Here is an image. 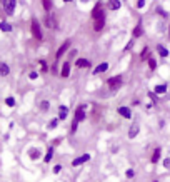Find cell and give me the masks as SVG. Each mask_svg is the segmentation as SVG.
<instances>
[{"label":"cell","mask_w":170,"mask_h":182,"mask_svg":"<svg viewBox=\"0 0 170 182\" xmlns=\"http://www.w3.org/2000/svg\"><path fill=\"white\" fill-rule=\"evenodd\" d=\"M92 64H90V60H87V59H77L75 60V67L77 69H88Z\"/></svg>","instance_id":"cell-14"},{"label":"cell","mask_w":170,"mask_h":182,"mask_svg":"<svg viewBox=\"0 0 170 182\" xmlns=\"http://www.w3.org/2000/svg\"><path fill=\"white\" fill-rule=\"evenodd\" d=\"M67 117H69V107L67 105H58V119L65 120Z\"/></svg>","instance_id":"cell-15"},{"label":"cell","mask_w":170,"mask_h":182,"mask_svg":"<svg viewBox=\"0 0 170 182\" xmlns=\"http://www.w3.org/2000/svg\"><path fill=\"white\" fill-rule=\"evenodd\" d=\"M0 30L2 32H12V25L7 22H0Z\"/></svg>","instance_id":"cell-24"},{"label":"cell","mask_w":170,"mask_h":182,"mask_svg":"<svg viewBox=\"0 0 170 182\" xmlns=\"http://www.w3.org/2000/svg\"><path fill=\"white\" fill-rule=\"evenodd\" d=\"M154 92H155V94H157V95H164V94H167V85H165V84L155 85Z\"/></svg>","instance_id":"cell-18"},{"label":"cell","mask_w":170,"mask_h":182,"mask_svg":"<svg viewBox=\"0 0 170 182\" xmlns=\"http://www.w3.org/2000/svg\"><path fill=\"white\" fill-rule=\"evenodd\" d=\"M132 34H133V37H140V35H142V25H140V24H139V25H137L135 28H133V32H132Z\"/></svg>","instance_id":"cell-28"},{"label":"cell","mask_w":170,"mask_h":182,"mask_svg":"<svg viewBox=\"0 0 170 182\" xmlns=\"http://www.w3.org/2000/svg\"><path fill=\"white\" fill-rule=\"evenodd\" d=\"M107 70H108V64L102 62V64H98V65L92 70V74H94V75H98V74H104V72H107Z\"/></svg>","instance_id":"cell-13"},{"label":"cell","mask_w":170,"mask_h":182,"mask_svg":"<svg viewBox=\"0 0 170 182\" xmlns=\"http://www.w3.org/2000/svg\"><path fill=\"white\" fill-rule=\"evenodd\" d=\"M37 77H38V72H35V70H32V72L28 74V78H30V80H35Z\"/></svg>","instance_id":"cell-36"},{"label":"cell","mask_w":170,"mask_h":182,"mask_svg":"<svg viewBox=\"0 0 170 182\" xmlns=\"http://www.w3.org/2000/svg\"><path fill=\"white\" fill-rule=\"evenodd\" d=\"M30 28H32V35H34L37 40H42V30H40V25H38V20H32V25H30Z\"/></svg>","instance_id":"cell-8"},{"label":"cell","mask_w":170,"mask_h":182,"mask_svg":"<svg viewBox=\"0 0 170 182\" xmlns=\"http://www.w3.org/2000/svg\"><path fill=\"white\" fill-rule=\"evenodd\" d=\"M27 154H28V159L35 162V160H38L42 157V151H40V149H37V147H30Z\"/></svg>","instance_id":"cell-9"},{"label":"cell","mask_w":170,"mask_h":182,"mask_svg":"<svg viewBox=\"0 0 170 182\" xmlns=\"http://www.w3.org/2000/svg\"><path fill=\"white\" fill-rule=\"evenodd\" d=\"M58 122H60L58 117H55V119L48 120V124H47V130H55L57 127H58Z\"/></svg>","instance_id":"cell-17"},{"label":"cell","mask_w":170,"mask_h":182,"mask_svg":"<svg viewBox=\"0 0 170 182\" xmlns=\"http://www.w3.org/2000/svg\"><path fill=\"white\" fill-rule=\"evenodd\" d=\"M62 140H63L62 137H57V139H54V140H52V145H54V147H57V145L62 144Z\"/></svg>","instance_id":"cell-35"},{"label":"cell","mask_w":170,"mask_h":182,"mask_svg":"<svg viewBox=\"0 0 170 182\" xmlns=\"http://www.w3.org/2000/svg\"><path fill=\"white\" fill-rule=\"evenodd\" d=\"M120 7H122L120 0H108V9L110 10H119Z\"/></svg>","instance_id":"cell-20"},{"label":"cell","mask_w":170,"mask_h":182,"mask_svg":"<svg viewBox=\"0 0 170 182\" xmlns=\"http://www.w3.org/2000/svg\"><path fill=\"white\" fill-rule=\"evenodd\" d=\"M157 52H158V55L162 57V59H165V57H168V50L164 47V45H158L157 47Z\"/></svg>","instance_id":"cell-22"},{"label":"cell","mask_w":170,"mask_h":182,"mask_svg":"<svg viewBox=\"0 0 170 182\" xmlns=\"http://www.w3.org/2000/svg\"><path fill=\"white\" fill-rule=\"evenodd\" d=\"M69 75H70V62H65L62 65V70H60V77L67 78Z\"/></svg>","instance_id":"cell-16"},{"label":"cell","mask_w":170,"mask_h":182,"mask_svg":"<svg viewBox=\"0 0 170 182\" xmlns=\"http://www.w3.org/2000/svg\"><path fill=\"white\" fill-rule=\"evenodd\" d=\"M63 2H72V0H63Z\"/></svg>","instance_id":"cell-42"},{"label":"cell","mask_w":170,"mask_h":182,"mask_svg":"<svg viewBox=\"0 0 170 182\" xmlns=\"http://www.w3.org/2000/svg\"><path fill=\"white\" fill-rule=\"evenodd\" d=\"M152 182H160V180H158V179H154V180H152Z\"/></svg>","instance_id":"cell-41"},{"label":"cell","mask_w":170,"mask_h":182,"mask_svg":"<svg viewBox=\"0 0 170 182\" xmlns=\"http://www.w3.org/2000/svg\"><path fill=\"white\" fill-rule=\"evenodd\" d=\"M90 159H92V155L85 152V154H80V155L73 157V159H72V162H70V166H72V167H82L83 164L90 162Z\"/></svg>","instance_id":"cell-2"},{"label":"cell","mask_w":170,"mask_h":182,"mask_svg":"<svg viewBox=\"0 0 170 182\" xmlns=\"http://www.w3.org/2000/svg\"><path fill=\"white\" fill-rule=\"evenodd\" d=\"M5 104L9 105V107H15V99H13V97H7L5 99Z\"/></svg>","instance_id":"cell-32"},{"label":"cell","mask_w":170,"mask_h":182,"mask_svg":"<svg viewBox=\"0 0 170 182\" xmlns=\"http://www.w3.org/2000/svg\"><path fill=\"white\" fill-rule=\"evenodd\" d=\"M137 176V172H135V169H132V167H129V169L125 170V179H133V177Z\"/></svg>","instance_id":"cell-23"},{"label":"cell","mask_w":170,"mask_h":182,"mask_svg":"<svg viewBox=\"0 0 170 182\" xmlns=\"http://www.w3.org/2000/svg\"><path fill=\"white\" fill-rule=\"evenodd\" d=\"M38 109H40L42 112H48V109H50V102H48V100H42L40 104H38Z\"/></svg>","instance_id":"cell-21"},{"label":"cell","mask_w":170,"mask_h":182,"mask_svg":"<svg viewBox=\"0 0 170 182\" xmlns=\"http://www.w3.org/2000/svg\"><path fill=\"white\" fill-rule=\"evenodd\" d=\"M62 169H63V167H62V166H60V164H55V166H54V167H52V172H54V174H55V176H58V174H60V172H62Z\"/></svg>","instance_id":"cell-30"},{"label":"cell","mask_w":170,"mask_h":182,"mask_svg":"<svg viewBox=\"0 0 170 182\" xmlns=\"http://www.w3.org/2000/svg\"><path fill=\"white\" fill-rule=\"evenodd\" d=\"M140 59H142V60H145V59L148 60V59H150V57H148V47H145L143 50H142V53H140Z\"/></svg>","instance_id":"cell-31"},{"label":"cell","mask_w":170,"mask_h":182,"mask_svg":"<svg viewBox=\"0 0 170 182\" xmlns=\"http://www.w3.org/2000/svg\"><path fill=\"white\" fill-rule=\"evenodd\" d=\"M162 154H164V149H162L160 145H157V147L154 149V152H152V155H150V164L157 166L158 162H162Z\"/></svg>","instance_id":"cell-4"},{"label":"cell","mask_w":170,"mask_h":182,"mask_svg":"<svg viewBox=\"0 0 170 182\" xmlns=\"http://www.w3.org/2000/svg\"><path fill=\"white\" fill-rule=\"evenodd\" d=\"M45 25H47L48 28L55 27V22H54V17H47V19H45Z\"/></svg>","instance_id":"cell-29"},{"label":"cell","mask_w":170,"mask_h":182,"mask_svg":"<svg viewBox=\"0 0 170 182\" xmlns=\"http://www.w3.org/2000/svg\"><path fill=\"white\" fill-rule=\"evenodd\" d=\"M3 10H5L9 15H12L13 10H15V0H3Z\"/></svg>","instance_id":"cell-11"},{"label":"cell","mask_w":170,"mask_h":182,"mask_svg":"<svg viewBox=\"0 0 170 182\" xmlns=\"http://www.w3.org/2000/svg\"><path fill=\"white\" fill-rule=\"evenodd\" d=\"M40 65H42V72H47V70H48L47 69V64H45L44 60H40Z\"/></svg>","instance_id":"cell-37"},{"label":"cell","mask_w":170,"mask_h":182,"mask_svg":"<svg viewBox=\"0 0 170 182\" xmlns=\"http://www.w3.org/2000/svg\"><path fill=\"white\" fill-rule=\"evenodd\" d=\"M42 3H44V9L45 10H50L52 9V2H50V0H42Z\"/></svg>","instance_id":"cell-33"},{"label":"cell","mask_w":170,"mask_h":182,"mask_svg":"<svg viewBox=\"0 0 170 182\" xmlns=\"http://www.w3.org/2000/svg\"><path fill=\"white\" fill-rule=\"evenodd\" d=\"M143 5H145V0H139V2H137V7H139V9H142Z\"/></svg>","instance_id":"cell-38"},{"label":"cell","mask_w":170,"mask_h":182,"mask_svg":"<svg viewBox=\"0 0 170 182\" xmlns=\"http://www.w3.org/2000/svg\"><path fill=\"white\" fill-rule=\"evenodd\" d=\"M132 47H133V42H132V40H130V42H129V44H127L125 50H130V49H132Z\"/></svg>","instance_id":"cell-39"},{"label":"cell","mask_w":170,"mask_h":182,"mask_svg":"<svg viewBox=\"0 0 170 182\" xmlns=\"http://www.w3.org/2000/svg\"><path fill=\"white\" fill-rule=\"evenodd\" d=\"M162 167H164V169H167V170H170V157L162 159Z\"/></svg>","instance_id":"cell-27"},{"label":"cell","mask_w":170,"mask_h":182,"mask_svg":"<svg viewBox=\"0 0 170 182\" xmlns=\"http://www.w3.org/2000/svg\"><path fill=\"white\" fill-rule=\"evenodd\" d=\"M2 2H3V0H2Z\"/></svg>","instance_id":"cell-43"},{"label":"cell","mask_w":170,"mask_h":182,"mask_svg":"<svg viewBox=\"0 0 170 182\" xmlns=\"http://www.w3.org/2000/svg\"><path fill=\"white\" fill-rule=\"evenodd\" d=\"M158 127H160V129H164V127H165V120H160V124H158Z\"/></svg>","instance_id":"cell-40"},{"label":"cell","mask_w":170,"mask_h":182,"mask_svg":"<svg viewBox=\"0 0 170 182\" xmlns=\"http://www.w3.org/2000/svg\"><path fill=\"white\" fill-rule=\"evenodd\" d=\"M148 97L152 99V102H154V104H157V102H158V99H157V94H155V92H148Z\"/></svg>","instance_id":"cell-34"},{"label":"cell","mask_w":170,"mask_h":182,"mask_svg":"<svg viewBox=\"0 0 170 182\" xmlns=\"http://www.w3.org/2000/svg\"><path fill=\"white\" fill-rule=\"evenodd\" d=\"M92 20H94V28L97 32H100L105 25V12L102 9V5H95L94 10H92Z\"/></svg>","instance_id":"cell-1"},{"label":"cell","mask_w":170,"mask_h":182,"mask_svg":"<svg viewBox=\"0 0 170 182\" xmlns=\"http://www.w3.org/2000/svg\"><path fill=\"white\" fill-rule=\"evenodd\" d=\"M140 134V124L139 122H132V126L129 127V130H127V137L130 139V140H133V139H137Z\"/></svg>","instance_id":"cell-5"},{"label":"cell","mask_w":170,"mask_h":182,"mask_svg":"<svg viewBox=\"0 0 170 182\" xmlns=\"http://www.w3.org/2000/svg\"><path fill=\"white\" fill-rule=\"evenodd\" d=\"M122 82H123V77L122 75H113L110 78H107V87L110 90H119L122 87Z\"/></svg>","instance_id":"cell-3"},{"label":"cell","mask_w":170,"mask_h":182,"mask_svg":"<svg viewBox=\"0 0 170 182\" xmlns=\"http://www.w3.org/2000/svg\"><path fill=\"white\" fill-rule=\"evenodd\" d=\"M148 69H150V70H155V69H157V60L152 59V57L148 59Z\"/></svg>","instance_id":"cell-26"},{"label":"cell","mask_w":170,"mask_h":182,"mask_svg":"<svg viewBox=\"0 0 170 182\" xmlns=\"http://www.w3.org/2000/svg\"><path fill=\"white\" fill-rule=\"evenodd\" d=\"M117 114H119L120 117H123V119H127V120L132 119V109L127 107V105H120L119 109H117Z\"/></svg>","instance_id":"cell-7"},{"label":"cell","mask_w":170,"mask_h":182,"mask_svg":"<svg viewBox=\"0 0 170 182\" xmlns=\"http://www.w3.org/2000/svg\"><path fill=\"white\" fill-rule=\"evenodd\" d=\"M54 155H55V147L50 144V145L47 147V152H45V155H44V164H50L52 159H54Z\"/></svg>","instance_id":"cell-10"},{"label":"cell","mask_w":170,"mask_h":182,"mask_svg":"<svg viewBox=\"0 0 170 182\" xmlns=\"http://www.w3.org/2000/svg\"><path fill=\"white\" fill-rule=\"evenodd\" d=\"M69 47H70V40L63 42V44L60 45V49L57 50V55H55V59H57V60H58V59H62V57H63V53H65L67 50H69Z\"/></svg>","instance_id":"cell-12"},{"label":"cell","mask_w":170,"mask_h":182,"mask_svg":"<svg viewBox=\"0 0 170 182\" xmlns=\"http://www.w3.org/2000/svg\"><path fill=\"white\" fill-rule=\"evenodd\" d=\"M85 110H87V105H85V104H80V105L75 109V117H73V119L79 120V122H83V120L87 119V112H85Z\"/></svg>","instance_id":"cell-6"},{"label":"cell","mask_w":170,"mask_h":182,"mask_svg":"<svg viewBox=\"0 0 170 182\" xmlns=\"http://www.w3.org/2000/svg\"><path fill=\"white\" fill-rule=\"evenodd\" d=\"M79 124H80L79 120H75V119L72 120V124H70V134H72V135L77 132V127H79Z\"/></svg>","instance_id":"cell-25"},{"label":"cell","mask_w":170,"mask_h":182,"mask_svg":"<svg viewBox=\"0 0 170 182\" xmlns=\"http://www.w3.org/2000/svg\"><path fill=\"white\" fill-rule=\"evenodd\" d=\"M10 74V67L7 65L5 62H0V75L2 77H7Z\"/></svg>","instance_id":"cell-19"}]
</instances>
